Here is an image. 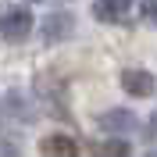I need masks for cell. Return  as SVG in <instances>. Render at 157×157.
I'll return each instance as SVG.
<instances>
[{
    "instance_id": "obj_1",
    "label": "cell",
    "mask_w": 157,
    "mask_h": 157,
    "mask_svg": "<svg viewBox=\"0 0 157 157\" xmlns=\"http://www.w3.org/2000/svg\"><path fill=\"white\" fill-rule=\"evenodd\" d=\"M32 32V14L29 7H11L4 11V18H0V36L7 39V43H25Z\"/></svg>"
},
{
    "instance_id": "obj_4",
    "label": "cell",
    "mask_w": 157,
    "mask_h": 157,
    "mask_svg": "<svg viewBox=\"0 0 157 157\" xmlns=\"http://www.w3.org/2000/svg\"><path fill=\"white\" fill-rule=\"evenodd\" d=\"M39 154H43V157H78L82 147H78L71 136L54 132V136H43V139H39Z\"/></svg>"
},
{
    "instance_id": "obj_5",
    "label": "cell",
    "mask_w": 157,
    "mask_h": 157,
    "mask_svg": "<svg viewBox=\"0 0 157 157\" xmlns=\"http://www.w3.org/2000/svg\"><path fill=\"white\" fill-rule=\"evenodd\" d=\"M132 11V0H93V18L111 25V21H125Z\"/></svg>"
},
{
    "instance_id": "obj_8",
    "label": "cell",
    "mask_w": 157,
    "mask_h": 157,
    "mask_svg": "<svg viewBox=\"0 0 157 157\" xmlns=\"http://www.w3.org/2000/svg\"><path fill=\"white\" fill-rule=\"evenodd\" d=\"M143 18H147L150 25H157V0H147V4H143Z\"/></svg>"
},
{
    "instance_id": "obj_2",
    "label": "cell",
    "mask_w": 157,
    "mask_h": 157,
    "mask_svg": "<svg viewBox=\"0 0 157 157\" xmlns=\"http://www.w3.org/2000/svg\"><path fill=\"white\" fill-rule=\"evenodd\" d=\"M97 125L104 128V132H111V136H125V132H132L139 121H136V114H132V111L111 107V111H104V114H97Z\"/></svg>"
},
{
    "instance_id": "obj_10",
    "label": "cell",
    "mask_w": 157,
    "mask_h": 157,
    "mask_svg": "<svg viewBox=\"0 0 157 157\" xmlns=\"http://www.w3.org/2000/svg\"><path fill=\"white\" fill-rule=\"evenodd\" d=\"M147 157H157V150H154V154H147Z\"/></svg>"
},
{
    "instance_id": "obj_6",
    "label": "cell",
    "mask_w": 157,
    "mask_h": 157,
    "mask_svg": "<svg viewBox=\"0 0 157 157\" xmlns=\"http://www.w3.org/2000/svg\"><path fill=\"white\" fill-rule=\"evenodd\" d=\"M71 29H75V18H71L68 11H57V14H50L43 21V39L47 43H61V39H68Z\"/></svg>"
},
{
    "instance_id": "obj_11",
    "label": "cell",
    "mask_w": 157,
    "mask_h": 157,
    "mask_svg": "<svg viewBox=\"0 0 157 157\" xmlns=\"http://www.w3.org/2000/svg\"><path fill=\"white\" fill-rule=\"evenodd\" d=\"M36 4H39V0H36Z\"/></svg>"
},
{
    "instance_id": "obj_7",
    "label": "cell",
    "mask_w": 157,
    "mask_h": 157,
    "mask_svg": "<svg viewBox=\"0 0 157 157\" xmlns=\"http://www.w3.org/2000/svg\"><path fill=\"white\" fill-rule=\"evenodd\" d=\"M93 157H128L132 147H128L125 139H104V143H93Z\"/></svg>"
},
{
    "instance_id": "obj_9",
    "label": "cell",
    "mask_w": 157,
    "mask_h": 157,
    "mask_svg": "<svg viewBox=\"0 0 157 157\" xmlns=\"http://www.w3.org/2000/svg\"><path fill=\"white\" fill-rule=\"evenodd\" d=\"M147 139H154V143H157V114L147 121Z\"/></svg>"
},
{
    "instance_id": "obj_3",
    "label": "cell",
    "mask_w": 157,
    "mask_h": 157,
    "mask_svg": "<svg viewBox=\"0 0 157 157\" xmlns=\"http://www.w3.org/2000/svg\"><path fill=\"white\" fill-rule=\"evenodd\" d=\"M121 89L128 97H150L157 89V82H154V75L147 68H125L121 71Z\"/></svg>"
}]
</instances>
